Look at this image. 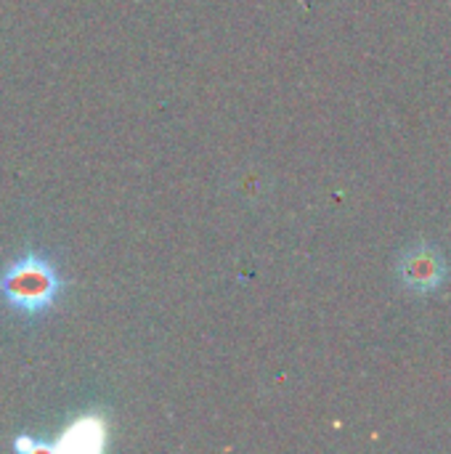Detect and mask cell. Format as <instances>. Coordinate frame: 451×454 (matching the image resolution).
<instances>
[{
	"label": "cell",
	"mask_w": 451,
	"mask_h": 454,
	"mask_svg": "<svg viewBox=\"0 0 451 454\" xmlns=\"http://www.w3.org/2000/svg\"><path fill=\"white\" fill-rule=\"evenodd\" d=\"M399 277H401L404 287H409L415 293H433L441 287V282L447 277V263L441 261L439 250L420 245V247H412L401 258Z\"/></svg>",
	"instance_id": "2"
},
{
	"label": "cell",
	"mask_w": 451,
	"mask_h": 454,
	"mask_svg": "<svg viewBox=\"0 0 451 454\" xmlns=\"http://www.w3.org/2000/svg\"><path fill=\"white\" fill-rule=\"evenodd\" d=\"M66 295V282L56 261L43 250H24L0 269V303L19 319L48 317Z\"/></svg>",
	"instance_id": "1"
}]
</instances>
